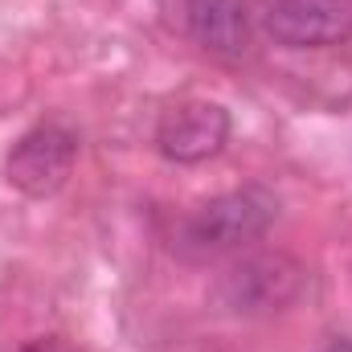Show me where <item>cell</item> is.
Here are the masks:
<instances>
[{
	"instance_id": "obj_1",
	"label": "cell",
	"mask_w": 352,
	"mask_h": 352,
	"mask_svg": "<svg viewBox=\"0 0 352 352\" xmlns=\"http://www.w3.org/2000/svg\"><path fill=\"white\" fill-rule=\"evenodd\" d=\"M278 217V197L263 184H246L197 205L176 226V254L188 263H213L254 246Z\"/></svg>"
},
{
	"instance_id": "obj_2",
	"label": "cell",
	"mask_w": 352,
	"mask_h": 352,
	"mask_svg": "<svg viewBox=\"0 0 352 352\" xmlns=\"http://www.w3.org/2000/svg\"><path fill=\"white\" fill-rule=\"evenodd\" d=\"M303 287H307V270L291 254H250L221 274L217 299L226 311L254 320V316L287 311L303 295Z\"/></svg>"
},
{
	"instance_id": "obj_3",
	"label": "cell",
	"mask_w": 352,
	"mask_h": 352,
	"mask_svg": "<svg viewBox=\"0 0 352 352\" xmlns=\"http://www.w3.org/2000/svg\"><path fill=\"white\" fill-rule=\"evenodd\" d=\"M74 160H78V135L66 123H37L12 144L4 160V176L16 192L45 201L70 180Z\"/></svg>"
},
{
	"instance_id": "obj_4",
	"label": "cell",
	"mask_w": 352,
	"mask_h": 352,
	"mask_svg": "<svg viewBox=\"0 0 352 352\" xmlns=\"http://www.w3.org/2000/svg\"><path fill=\"white\" fill-rule=\"evenodd\" d=\"M234 131V119L221 102L209 98H184L168 107L156 123V152L173 164H205L226 152Z\"/></svg>"
},
{
	"instance_id": "obj_5",
	"label": "cell",
	"mask_w": 352,
	"mask_h": 352,
	"mask_svg": "<svg viewBox=\"0 0 352 352\" xmlns=\"http://www.w3.org/2000/svg\"><path fill=\"white\" fill-rule=\"evenodd\" d=\"M263 33L287 50H328L352 41V0H270Z\"/></svg>"
},
{
	"instance_id": "obj_6",
	"label": "cell",
	"mask_w": 352,
	"mask_h": 352,
	"mask_svg": "<svg viewBox=\"0 0 352 352\" xmlns=\"http://www.w3.org/2000/svg\"><path fill=\"white\" fill-rule=\"evenodd\" d=\"M184 25L201 50L238 58L250 45V0H184Z\"/></svg>"
},
{
	"instance_id": "obj_7",
	"label": "cell",
	"mask_w": 352,
	"mask_h": 352,
	"mask_svg": "<svg viewBox=\"0 0 352 352\" xmlns=\"http://www.w3.org/2000/svg\"><path fill=\"white\" fill-rule=\"evenodd\" d=\"M12 352H74V349H66L62 340H29V344H21Z\"/></svg>"
},
{
	"instance_id": "obj_8",
	"label": "cell",
	"mask_w": 352,
	"mask_h": 352,
	"mask_svg": "<svg viewBox=\"0 0 352 352\" xmlns=\"http://www.w3.org/2000/svg\"><path fill=\"white\" fill-rule=\"evenodd\" d=\"M324 352H352V336H336V340H328Z\"/></svg>"
}]
</instances>
